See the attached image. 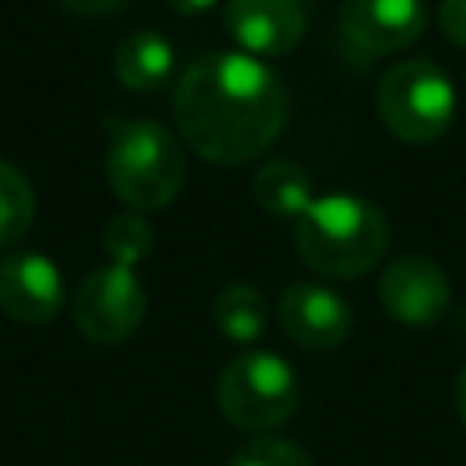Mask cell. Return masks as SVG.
<instances>
[{
	"mask_svg": "<svg viewBox=\"0 0 466 466\" xmlns=\"http://www.w3.org/2000/svg\"><path fill=\"white\" fill-rule=\"evenodd\" d=\"M171 106L186 146L211 164L255 160L288 120L280 76L244 51L193 58L175 84Z\"/></svg>",
	"mask_w": 466,
	"mask_h": 466,
	"instance_id": "cell-1",
	"label": "cell"
},
{
	"mask_svg": "<svg viewBox=\"0 0 466 466\" xmlns=\"http://www.w3.org/2000/svg\"><path fill=\"white\" fill-rule=\"evenodd\" d=\"M386 244V215L357 193H324L295 218V251L324 277H360L375 269Z\"/></svg>",
	"mask_w": 466,
	"mask_h": 466,
	"instance_id": "cell-2",
	"label": "cell"
},
{
	"mask_svg": "<svg viewBox=\"0 0 466 466\" xmlns=\"http://www.w3.org/2000/svg\"><path fill=\"white\" fill-rule=\"evenodd\" d=\"M106 178L109 189L135 211L167 208L186 178L182 146L157 120H109Z\"/></svg>",
	"mask_w": 466,
	"mask_h": 466,
	"instance_id": "cell-3",
	"label": "cell"
},
{
	"mask_svg": "<svg viewBox=\"0 0 466 466\" xmlns=\"http://www.w3.org/2000/svg\"><path fill=\"white\" fill-rule=\"evenodd\" d=\"M375 106L393 138L408 146L437 142L459 109L451 76L430 58H408L382 73Z\"/></svg>",
	"mask_w": 466,
	"mask_h": 466,
	"instance_id": "cell-4",
	"label": "cell"
},
{
	"mask_svg": "<svg viewBox=\"0 0 466 466\" xmlns=\"http://www.w3.org/2000/svg\"><path fill=\"white\" fill-rule=\"evenodd\" d=\"M218 411L237 430H277L299 411V375L269 350L233 357L218 375Z\"/></svg>",
	"mask_w": 466,
	"mask_h": 466,
	"instance_id": "cell-5",
	"label": "cell"
},
{
	"mask_svg": "<svg viewBox=\"0 0 466 466\" xmlns=\"http://www.w3.org/2000/svg\"><path fill=\"white\" fill-rule=\"evenodd\" d=\"M73 320L84 339L102 346H116L131 339L146 320V291L135 269L109 262L87 273L73 295Z\"/></svg>",
	"mask_w": 466,
	"mask_h": 466,
	"instance_id": "cell-6",
	"label": "cell"
},
{
	"mask_svg": "<svg viewBox=\"0 0 466 466\" xmlns=\"http://www.w3.org/2000/svg\"><path fill=\"white\" fill-rule=\"evenodd\" d=\"M382 309L404 328H430L451 302V284L430 255H400L379 277Z\"/></svg>",
	"mask_w": 466,
	"mask_h": 466,
	"instance_id": "cell-7",
	"label": "cell"
},
{
	"mask_svg": "<svg viewBox=\"0 0 466 466\" xmlns=\"http://www.w3.org/2000/svg\"><path fill=\"white\" fill-rule=\"evenodd\" d=\"M277 317H280V328L291 342H299L302 350H339L350 331H353V309L350 302L324 288V284H313V280H299V284H288L280 291V302H277Z\"/></svg>",
	"mask_w": 466,
	"mask_h": 466,
	"instance_id": "cell-8",
	"label": "cell"
},
{
	"mask_svg": "<svg viewBox=\"0 0 466 466\" xmlns=\"http://www.w3.org/2000/svg\"><path fill=\"white\" fill-rule=\"evenodd\" d=\"M339 29L360 55H390L426 29V0H342Z\"/></svg>",
	"mask_w": 466,
	"mask_h": 466,
	"instance_id": "cell-9",
	"label": "cell"
},
{
	"mask_svg": "<svg viewBox=\"0 0 466 466\" xmlns=\"http://www.w3.org/2000/svg\"><path fill=\"white\" fill-rule=\"evenodd\" d=\"M222 22L240 51L255 58L288 55L306 36V11L299 0H226Z\"/></svg>",
	"mask_w": 466,
	"mask_h": 466,
	"instance_id": "cell-10",
	"label": "cell"
},
{
	"mask_svg": "<svg viewBox=\"0 0 466 466\" xmlns=\"http://www.w3.org/2000/svg\"><path fill=\"white\" fill-rule=\"evenodd\" d=\"M66 299L58 266L36 251L0 258V309L22 324H47Z\"/></svg>",
	"mask_w": 466,
	"mask_h": 466,
	"instance_id": "cell-11",
	"label": "cell"
},
{
	"mask_svg": "<svg viewBox=\"0 0 466 466\" xmlns=\"http://www.w3.org/2000/svg\"><path fill=\"white\" fill-rule=\"evenodd\" d=\"M113 73L131 91H157L175 73V44L160 29H131L113 51Z\"/></svg>",
	"mask_w": 466,
	"mask_h": 466,
	"instance_id": "cell-12",
	"label": "cell"
},
{
	"mask_svg": "<svg viewBox=\"0 0 466 466\" xmlns=\"http://www.w3.org/2000/svg\"><path fill=\"white\" fill-rule=\"evenodd\" d=\"M211 320L222 331V339L240 342V346H251V342H258L266 335L269 306H266V299H262L258 288L237 280V284L218 288V295L211 302Z\"/></svg>",
	"mask_w": 466,
	"mask_h": 466,
	"instance_id": "cell-13",
	"label": "cell"
},
{
	"mask_svg": "<svg viewBox=\"0 0 466 466\" xmlns=\"http://www.w3.org/2000/svg\"><path fill=\"white\" fill-rule=\"evenodd\" d=\"M251 193L262 204V211H269L277 218H299L317 200L309 175L299 164H291V160H269V164H262V171L251 182Z\"/></svg>",
	"mask_w": 466,
	"mask_h": 466,
	"instance_id": "cell-14",
	"label": "cell"
},
{
	"mask_svg": "<svg viewBox=\"0 0 466 466\" xmlns=\"http://www.w3.org/2000/svg\"><path fill=\"white\" fill-rule=\"evenodd\" d=\"M33 211H36V197L29 178L15 164L0 160V248L15 244L29 229Z\"/></svg>",
	"mask_w": 466,
	"mask_h": 466,
	"instance_id": "cell-15",
	"label": "cell"
},
{
	"mask_svg": "<svg viewBox=\"0 0 466 466\" xmlns=\"http://www.w3.org/2000/svg\"><path fill=\"white\" fill-rule=\"evenodd\" d=\"M102 248H106V255L113 258V266L135 269V266L149 255V248H153V229H149V222H146L142 215H135V211L113 215V218L106 222V229H102Z\"/></svg>",
	"mask_w": 466,
	"mask_h": 466,
	"instance_id": "cell-16",
	"label": "cell"
},
{
	"mask_svg": "<svg viewBox=\"0 0 466 466\" xmlns=\"http://www.w3.org/2000/svg\"><path fill=\"white\" fill-rule=\"evenodd\" d=\"M229 466H313V459L288 437H255L233 451Z\"/></svg>",
	"mask_w": 466,
	"mask_h": 466,
	"instance_id": "cell-17",
	"label": "cell"
},
{
	"mask_svg": "<svg viewBox=\"0 0 466 466\" xmlns=\"http://www.w3.org/2000/svg\"><path fill=\"white\" fill-rule=\"evenodd\" d=\"M441 29L451 44L466 47V0H441Z\"/></svg>",
	"mask_w": 466,
	"mask_h": 466,
	"instance_id": "cell-18",
	"label": "cell"
},
{
	"mask_svg": "<svg viewBox=\"0 0 466 466\" xmlns=\"http://www.w3.org/2000/svg\"><path fill=\"white\" fill-rule=\"evenodd\" d=\"M69 11H76V15H109V11H116V7H124L127 0H62Z\"/></svg>",
	"mask_w": 466,
	"mask_h": 466,
	"instance_id": "cell-19",
	"label": "cell"
},
{
	"mask_svg": "<svg viewBox=\"0 0 466 466\" xmlns=\"http://www.w3.org/2000/svg\"><path fill=\"white\" fill-rule=\"evenodd\" d=\"M167 4H171V11H178V15H200V11L215 7L218 0H167Z\"/></svg>",
	"mask_w": 466,
	"mask_h": 466,
	"instance_id": "cell-20",
	"label": "cell"
},
{
	"mask_svg": "<svg viewBox=\"0 0 466 466\" xmlns=\"http://www.w3.org/2000/svg\"><path fill=\"white\" fill-rule=\"evenodd\" d=\"M455 411H459V419L466 422V368L459 371V382H455Z\"/></svg>",
	"mask_w": 466,
	"mask_h": 466,
	"instance_id": "cell-21",
	"label": "cell"
}]
</instances>
